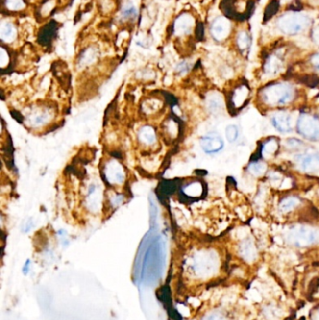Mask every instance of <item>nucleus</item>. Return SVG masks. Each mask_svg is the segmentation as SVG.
<instances>
[{
  "label": "nucleus",
  "mask_w": 319,
  "mask_h": 320,
  "mask_svg": "<svg viewBox=\"0 0 319 320\" xmlns=\"http://www.w3.org/2000/svg\"><path fill=\"white\" fill-rule=\"evenodd\" d=\"M164 244L161 237L152 238L146 251L144 252L142 279L152 283L161 277L164 267Z\"/></svg>",
  "instance_id": "obj_1"
},
{
  "label": "nucleus",
  "mask_w": 319,
  "mask_h": 320,
  "mask_svg": "<svg viewBox=\"0 0 319 320\" xmlns=\"http://www.w3.org/2000/svg\"><path fill=\"white\" fill-rule=\"evenodd\" d=\"M295 88L285 83L268 84L259 91V100L269 108L281 109L294 101Z\"/></svg>",
  "instance_id": "obj_2"
},
{
  "label": "nucleus",
  "mask_w": 319,
  "mask_h": 320,
  "mask_svg": "<svg viewBox=\"0 0 319 320\" xmlns=\"http://www.w3.org/2000/svg\"><path fill=\"white\" fill-rule=\"evenodd\" d=\"M296 129L302 138L311 142H319V116L301 113L298 116Z\"/></svg>",
  "instance_id": "obj_3"
},
{
  "label": "nucleus",
  "mask_w": 319,
  "mask_h": 320,
  "mask_svg": "<svg viewBox=\"0 0 319 320\" xmlns=\"http://www.w3.org/2000/svg\"><path fill=\"white\" fill-rule=\"evenodd\" d=\"M319 232L312 227H293L288 234V242L297 247H307L319 240Z\"/></svg>",
  "instance_id": "obj_4"
},
{
  "label": "nucleus",
  "mask_w": 319,
  "mask_h": 320,
  "mask_svg": "<svg viewBox=\"0 0 319 320\" xmlns=\"http://www.w3.org/2000/svg\"><path fill=\"white\" fill-rule=\"evenodd\" d=\"M191 270L197 277H204L210 274L215 266V258L210 253H200L196 255L192 260Z\"/></svg>",
  "instance_id": "obj_5"
},
{
  "label": "nucleus",
  "mask_w": 319,
  "mask_h": 320,
  "mask_svg": "<svg viewBox=\"0 0 319 320\" xmlns=\"http://www.w3.org/2000/svg\"><path fill=\"white\" fill-rule=\"evenodd\" d=\"M200 146L207 155H215L224 149L225 143L220 135L211 132L201 137Z\"/></svg>",
  "instance_id": "obj_6"
},
{
  "label": "nucleus",
  "mask_w": 319,
  "mask_h": 320,
  "mask_svg": "<svg viewBox=\"0 0 319 320\" xmlns=\"http://www.w3.org/2000/svg\"><path fill=\"white\" fill-rule=\"evenodd\" d=\"M270 123L280 133L286 134L292 131V119L291 115L287 111L279 110L271 115Z\"/></svg>",
  "instance_id": "obj_7"
},
{
  "label": "nucleus",
  "mask_w": 319,
  "mask_h": 320,
  "mask_svg": "<svg viewBox=\"0 0 319 320\" xmlns=\"http://www.w3.org/2000/svg\"><path fill=\"white\" fill-rule=\"evenodd\" d=\"M297 165L305 172H316L319 171V155L317 153H303L295 156Z\"/></svg>",
  "instance_id": "obj_8"
},
{
  "label": "nucleus",
  "mask_w": 319,
  "mask_h": 320,
  "mask_svg": "<svg viewBox=\"0 0 319 320\" xmlns=\"http://www.w3.org/2000/svg\"><path fill=\"white\" fill-rule=\"evenodd\" d=\"M250 96V88L246 84H240L236 86L229 97V105L233 110H240L248 101Z\"/></svg>",
  "instance_id": "obj_9"
},
{
  "label": "nucleus",
  "mask_w": 319,
  "mask_h": 320,
  "mask_svg": "<svg viewBox=\"0 0 319 320\" xmlns=\"http://www.w3.org/2000/svg\"><path fill=\"white\" fill-rule=\"evenodd\" d=\"M194 27V19L188 13H183L178 16L173 24V33L177 37L189 35Z\"/></svg>",
  "instance_id": "obj_10"
},
{
  "label": "nucleus",
  "mask_w": 319,
  "mask_h": 320,
  "mask_svg": "<svg viewBox=\"0 0 319 320\" xmlns=\"http://www.w3.org/2000/svg\"><path fill=\"white\" fill-rule=\"evenodd\" d=\"M106 177L112 184H122L125 179L123 167L116 161L110 162L106 167Z\"/></svg>",
  "instance_id": "obj_11"
},
{
  "label": "nucleus",
  "mask_w": 319,
  "mask_h": 320,
  "mask_svg": "<svg viewBox=\"0 0 319 320\" xmlns=\"http://www.w3.org/2000/svg\"><path fill=\"white\" fill-rule=\"evenodd\" d=\"M17 29L13 23L3 21L0 25V38L5 43H12L17 38Z\"/></svg>",
  "instance_id": "obj_12"
},
{
  "label": "nucleus",
  "mask_w": 319,
  "mask_h": 320,
  "mask_svg": "<svg viewBox=\"0 0 319 320\" xmlns=\"http://www.w3.org/2000/svg\"><path fill=\"white\" fill-rule=\"evenodd\" d=\"M301 204V199L296 196H287L281 198L279 202V211L282 214H289L295 211Z\"/></svg>",
  "instance_id": "obj_13"
},
{
  "label": "nucleus",
  "mask_w": 319,
  "mask_h": 320,
  "mask_svg": "<svg viewBox=\"0 0 319 320\" xmlns=\"http://www.w3.org/2000/svg\"><path fill=\"white\" fill-rule=\"evenodd\" d=\"M279 150V142L274 137L268 138L260 146V155L265 159H270Z\"/></svg>",
  "instance_id": "obj_14"
},
{
  "label": "nucleus",
  "mask_w": 319,
  "mask_h": 320,
  "mask_svg": "<svg viewBox=\"0 0 319 320\" xmlns=\"http://www.w3.org/2000/svg\"><path fill=\"white\" fill-rule=\"evenodd\" d=\"M226 20L223 18H217L216 21L213 23L211 27V33L213 38H215L217 41H221L224 38H226L229 28V25H227Z\"/></svg>",
  "instance_id": "obj_15"
},
{
  "label": "nucleus",
  "mask_w": 319,
  "mask_h": 320,
  "mask_svg": "<svg viewBox=\"0 0 319 320\" xmlns=\"http://www.w3.org/2000/svg\"><path fill=\"white\" fill-rule=\"evenodd\" d=\"M240 253L243 258H245L246 261H252L257 258V249L250 239L245 240L242 243L240 246Z\"/></svg>",
  "instance_id": "obj_16"
},
{
  "label": "nucleus",
  "mask_w": 319,
  "mask_h": 320,
  "mask_svg": "<svg viewBox=\"0 0 319 320\" xmlns=\"http://www.w3.org/2000/svg\"><path fill=\"white\" fill-rule=\"evenodd\" d=\"M139 140L141 141L142 144L145 145H154L156 141V136L154 128L149 125L144 126L139 132Z\"/></svg>",
  "instance_id": "obj_17"
},
{
  "label": "nucleus",
  "mask_w": 319,
  "mask_h": 320,
  "mask_svg": "<svg viewBox=\"0 0 319 320\" xmlns=\"http://www.w3.org/2000/svg\"><path fill=\"white\" fill-rule=\"evenodd\" d=\"M248 171L253 176L259 177V176L264 175L267 172V164L263 160H252L249 166H248Z\"/></svg>",
  "instance_id": "obj_18"
},
{
  "label": "nucleus",
  "mask_w": 319,
  "mask_h": 320,
  "mask_svg": "<svg viewBox=\"0 0 319 320\" xmlns=\"http://www.w3.org/2000/svg\"><path fill=\"white\" fill-rule=\"evenodd\" d=\"M183 191L186 196L190 197H198L201 196L203 187L199 182H193L191 184H188L183 188Z\"/></svg>",
  "instance_id": "obj_19"
},
{
  "label": "nucleus",
  "mask_w": 319,
  "mask_h": 320,
  "mask_svg": "<svg viewBox=\"0 0 319 320\" xmlns=\"http://www.w3.org/2000/svg\"><path fill=\"white\" fill-rule=\"evenodd\" d=\"M3 7L7 11L17 12L25 10L26 5L25 0H3Z\"/></svg>",
  "instance_id": "obj_20"
},
{
  "label": "nucleus",
  "mask_w": 319,
  "mask_h": 320,
  "mask_svg": "<svg viewBox=\"0 0 319 320\" xmlns=\"http://www.w3.org/2000/svg\"><path fill=\"white\" fill-rule=\"evenodd\" d=\"M121 18L124 21L135 20L138 16V11L132 4H126L121 10Z\"/></svg>",
  "instance_id": "obj_21"
},
{
  "label": "nucleus",
  "mask_w": 319,
  "mask_h": 320,
  "mask_svg": "<svg viewBox=\"0 0 319 320\" xmlns=\"http://www.w3.org/2000/svg\"><path fill=\"white\" fill-rule=\"evenodd\" d=\"M226 138L228 143L233 144L239 139L240 136V129L237 124H228L226 127Z\"/></svg>",
  "instance_id": "obj_22"
},
{
  "label": "nucleus",
  "mask_w": 319,
  "mask_h": 320,
  "mask_svg": "<svg viewBox=\"0 0 319 320\" xmlns=\"http://www.w3.org/2000/svg\"><path fill=\"white\" fill-rule=\"evenodd\" d=\"M220 106H222L221 101L218 98H216V97H214V98H212L209 99V109L212 112L216 113V112L220 111V109H221Z\"/></svg>",
  "instance_id": "obj_23"
},
{
  "label": "nucleus",
  "mask_w": 319,
  "mask_h": 320,
  "mask_svg": "<svg viewBox=\"0 0 319 320\" xmlns=\"http://www.w3.org/2000/svg\"><path fill=\"white\" fill-rule=\"evenodd\" d=\"M288 142V146L292 149H298V147L302 146V142H300L298 139H289L287 141Z\"/></svg>",
  "instance_id": "obj_24"
},
{
  "label": "nucleus",
  "mask_w": 319,
  "mask_h": 320,
  "mask_svg": "<svg viewBox=\"0 0 319 320\" xmlns=\"http://www.w3.org/2000/svg\"><path fill=\"white\" fill-rule=\"evenodd\" d=\"M311 65L313 66V68L319 73V53L314 55L312 58H311Z\"/></svg>",
  "instance_id": "obj_25"
},
{
  "label": "nucleus",
  "mask_w": 319,
  "mask_h": 320,
  "mask_svg": "<svg viewBox=\"0 0 319 320\" xmlns=\"http://www.w3.org/2000/svg\"><path fill=\"white\" fill-rule=\"evenodd\" d=\"M177 70H178V73H186L189 70V64L186 62H182L181 64H179Z\"/></svg>",
  "instance_id": "obj_26"
},
{
  "label": "nucleus",
  "mask_w": 319,
  "mask_h": 320,
  "mask_svg": "<svg viewBox=\"0 0 319 320\" xmlns=\"http://www.w3.org/2000/svg\"><path fill=\"white\" fill-rule=\"evenodd\" d=\"M206 320H226V319L224 316L216 313V314H213V315L209 316Z\"/></svg>",
  "instance_id": "obj_27"
},
{
  "label": "nucleus",
  "mask_w": 319,
  "mask_h": 320,
  "mask_svg": "<svg viewBox=\"0 0 319 320\" xmlns=\"http://www.w3.org/2000/svg\"><path fill=\"white\" fill-rule=\"evenodd\" d=\"M310 319L311 320H319V306L311 312Z\"/></svg>",
  "instance_id": "obj_28"
},
{
  "label": "nucleus",
  "mask_w": 319,
  "mask_h": 320,
  "mask_svg": "<svg viewBox=\"0 0 319 320\" xmlns=\"http://www.w3.org/2000/svg\"><path fill=\"white\" fill-rule=\"evenodd\" d=\"M29 265H30V260L28 259V260H26V262H25V266H24V269H23V272H24L25 274H27V273H28V271H29Z\"/></svg>",
  "instance_id": "obj_29"
}]
</instances>
